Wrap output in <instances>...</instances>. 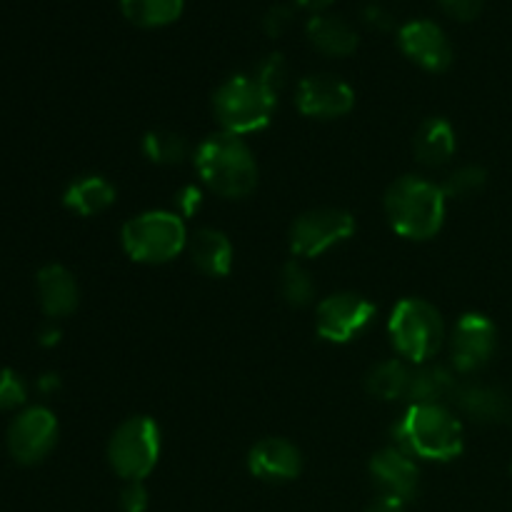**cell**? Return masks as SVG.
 I'll return each mask as SVG.
<instances>
[{
    "label": "cell",
    "instance_id": "cell-2",
    "mask_svg": "<svg viewBox=\"0 0 512 512\" xmlns=\"http://www.w3.org/2000/svg\"><path fill=\"white\" fill-rule=\"evenodd\" d=\"M195 168L205 188L220 198H245L258 185V163L240 135L218 133L195 150Z\"/></svg>",
    "mask_w": 512,
    "mask_h": 512
},
{
    "label": "cell",
    "instance_id": "cell-29",
    "mask_svg": "<svg viewBox=\"0 0 512 512\" xmlns=\"http://www.w3.org/2000/svg\"><path fill=\"white\" fill-rule=\"evenodd\" d=\"M28 398V390L25 383L20 380V375H15L13 370L0 368V413L3 410H15L25 403Z\"/></svg>",
    "mask_w": 512,
    "mask_h": 512
},
{
    "label": "cell",
    "instance_id": "cell-3",
    "mask_svg": "<svg viewBox=\"0 0 512 512\" xmlns=\"http://www.w3.org/2000/svg\"><path fill=\"white\" fill-rule=\"evenodd\" d=\"M445 193L438 183L405 175L385 193L390 228L408 240H428L440 233L445 220Z\"/></svg>",
    "mask_w": 512,
    "mask_h": 512
},
{
    "label": "cell",
    "instance_id": "cell-32",
    "mask_svg": "<svg viewBox=\"0 0 512 512\" xmlns=\"http://www.w3.org/2000/svg\"><path fill=\"white\" fill-rule=\"evenodd\" d=\"M120 508L123 512H145L148 510V490H145L143 480H133L120 493Z\"/></svg>",
    "mask_w": 512,
    "mask_h": 512
},
{
    "label": "cell",
    "instance_id": "cell-27",
    "mask_svg": "<svg viewBox=\"0 0 512 512\" xmlns=\"http://www.w3.org/2000/svg\"><path fill=\"white\" fill-rule=\"evenodd\" d=\"M485 183H488V173L480 165H463V168L453 170L440 188H443L445 198L465 200L480 193L485 188Z\"/></svg>",
    "mask_w": 512,
    "mask_h": 512
},
{
    "label": "cell",
    "instance_id": "cell-25",
    "mask_svg": "<svg viewBox=\"0 0 512 512\" xmlns=\"http://www.w3.org/2000/svg\"><path fill=\"white\" fill-rule=\"evenodd\" d=\"M143 153L158 165H180L188 160L190 143L175 130H150L143 138Z\"/></svg>",
    "mask_w": 512,
    "mask_h": 512
},
{
    "label": "cell",
    "instance_id": "cell-23",
    "mask_svg": "<svg viewBox=\"0 0 512 512\" xmlns=\"http://www.w3.org/2000/svg\"><path fill=\"white\" fill-rule=\"evenodd\" d=\"M410 378H413V370L403 360H383V363L373 365L370 373L365 375V390L378 400L408 398Z\"/></svg>",
    "mask_w": 512,
    "mask_h": 512
},
{
    "label": "cell",
    "instance_id": "cell-34",
    "mask_svg": "<svg viewBox=\"0 0 512 512\" xmlns=\"http://www.w3.org/2000/svg\"><path fill=\"white\" fill-rule=\"evenodd\" d=\"M363 20L373 30H390V28H393V15H390L388 10L383 8V5H375V3L365 5Z\"/></svg>",
    "mask_w": 512,
    "mask_h": 512
},
{
    "label": "cell",
    "instance_id": "cell-4",
    "mask_svg": "<svg viewBox=\"0 0 512 512\" xmlns=\"http://www.w3.org/2000/svg\"><path fill=\"white\" fill-rule=\"evenodd\" d=\"M388 333L400 358L415 365L430 363L445 343L443 315L423 298L400 300L390 315Z\"/></svg>",
    "mask_w": 512,
    "mask_h": 512
},
{
    "label": "cell",
    "instance_id": "cell-35",
    "mask_svg": "<svg viewBox=\"0 0 512 512\" xmlns=\"http://www.w3.org/2000/svg\"><path fill=\"white\" fill-rule=\"evenodd\" d=\"M365 512H405V505H398V503H390V500H380L378 503L370 505Z\"/></svg>",
    "mask_w": 512,
    "mask_h": 512
},
{
    "label": "cell",
    "instance_id": "cell-22",
    "mask_svg": "<svg viewBox=\"0 0 512 512\" xmlns=\"http://www.w3.org/2000/svg\"><path fill=\"white\" fill-rule=\"evenodd\" d=\"M63 203L78 215H98L115 203V188L103 175H83L68 185Z\"/></svg>",
    "mask_w": 512,
    "mask_h": 512
},
{
    "label": "cell",
    "instance_id": "cell-30",
    "mask_svg": "<svg viewBox=\"0 0 512 512\" xmlns=\"http://www.w3.org/2000/svg\"><path fill=\"white\" fill-rule=\"evenodd\" d=\"M290 23H293V8L290 5H273L263 18V28L270 38L283 35L290 28Z\"/></svg>",
    "mask_w": 512,
    "mask_h": 512
},
{
    "label": "cell",
    "instance_id": "cell-20",
    "mask_svg": "<svg viewBox=\"0 0 512 512\" xmlns=\"http://www.w3.org/2000/svg\"><path fill=\"white\" fill-rule=\"evenodd\" d=\"M455 130L445 118H428L418 128L413 140V150L418 163L428 165V168H440V165L450 163L455 155Z\"/></svg>",
    "mask_w": 512,
    "mask_h": 512
},
{
    "label": "cell",
    "instance_id": "cell-14",
    "mask_svg": "<svg viewBox=\"0 0 512 512\" xmlns=\"http://www.w3.org/2000/svg\"><path fill=\"white\" fill-rule=\"evenodd\" d=\"M398 43L403 53L430 73H443L453 63V45L433 20H410L400 28Z\"/></svg>",
    "mask_w": 512,
    "mask_h": 512
},
{
    "label": "cell",
    "instance_id": "cell-8",
    "mask_svg": "<svg viewBox=\"0 0 512 512\" xmlns=\"http://www.w3.org/2000/svg\"><path fill=\"white\" fill-rule=\"evenodd\" d=\"M355 233L353 215L338 208L308 210L290 225V250L300 258H318Z\"/></svg>",
    "mask_w": 512,
    "mask_h": 512
},
{
    "label": "cell",
    "instance_id": "cell-13",
    "mask_svg": "<svg viewBox=\"0 0 512 512\" xmlns=\"http://www.w3.org/2000/svg\"><path fill=\"white\" fill-rule=\"evenodd\" d=\"M355 95L345 80L335 78V75H308L303 83L298 85V98L295 105L308 118L333 120L343 118L353 110Z\"/></svg>",
    "mask_w": 512,
    "mask_h": 512
},
{
    "label": "cell",
    "instance_id": "cell-12",
    "mask_svg": "<svg viewBox=\"0 0 512 512\" xmlns=\"http://www.w3.org/2000/svg\"><path fill=\"white\" fill-rule=\"evenodd\" d=\"M370 480L380 493V500L408 505L418 495L420 470L408 453L390 445L370 458Z\"/></svg>",
    "mask_w": 512,
    "mask_h": 512
},
{
    "label": "cell",
    "instance_id": "cell-19",
    "mask_svg": "<svg viewBox=\"0 0 512 512\" xmlns=\"http://www.w3.org/2000/svg\"><path fill=\"white\" fill-rule=\"evenodd\" d=\"M458 385L460 380L455 370L445 368V365L425 363L418 370H413L408 400L413 405H448L453 403Z\"/></svg>",
    "mask_w": 512,
    "mask_h": 512
},
{
    "label": "cell",
    "instance_id": "cell-9",
    "mask_svg": "<svg viewBox=\"0 0 512 512\" xmlns=\"http://www.w3.org/2000/svg\"><path fill=\"white\" fill-rule=\"evenodd\" d=\"M375 305L358 293H335L318 303L315 310V328L328 343H350L370 325Z\"/></svg>",
    "mask_w": 512,
    "mask_h": 512
},
{
    "label": "cell",
    "instance_id": "cell-31",
    "mask_svg": "<svg viewBox=\"0 0 512 512\" xmlns=\"http://www.w3.org/2000/svg\"><path fill=\"white\" fill-rule=\"evenodd\" d=\"M200 205H203V190L198 185H183L175 193V210H178L180 218H193Z\"/></svg>",
    "mask_w": 512,
    "mask_h": 512
},
{
    "label": "cell",
    "instance_id": "cell-5",
    "mask_svg": "<svg viewBox=\"0 0 512 512\" xmlns=\"http://www.w3.org/2000/svg\"><path fill=\"white\" fill-rule=\"evenodd\" d=\"M278 95L270 93L255 75H233L213 95V110L223 133L245 135L263 130L273 118Z\"/></svg>",
    "mask_w": 512,
    "mask_h": 512
},
{
    "label": "cell",
    "instance_id": "cell-1",
    "mask_svg": "<svg viewBox=\"0 0 512 512\" xmlns=\"http://www.w3.org/2000/svg\"><path fill=\"white\" fill-rule=\"evenodd\" d=\"M393 440L410 458L450 463L463 453V423L448 405H410L393 425Z\"/></svg>",
    "mask_w": 512,
    "mask_h": 512
},
{
    "label": "cell",
    "instance_id": "cell-24",
    "mask_svg": "<svg viewBox=\"0 0 512 512\" xmlns=\"http://www.w3.org/2000/svg\"><path fill=\"white\" fill-rule=\"evenodd\" d=\"M185 0H120L123 15L140 28H160L183 13Z\"/></svg>",
    "mask_w": 512,
    "mask_h": 512
},
{
    "label": "cell",
    "instance_id": "cell-33",
    "mask_svg": "<svg viewBox=\"0 0 512 512\" xmlns=\"http://www.w3.org/2000/svg\"><path fill=\"white\" fill-rule=\"evenodd\" d=\"M440 5L455 20H473L483 10V0H440Z\"/></svg>",
    "mask_w": 512,
    "mask_h": 512
},
{
    "label": "cell",
    "instance_id": "cell-28",
    "mask_svg": "<svg viewBox=\"0 0 512 512\" xmlns=\"http://www.w3.org/2000/svg\"><path fill=\"white\" fill-rule=\"evenodd\" d=\"M253 75L270 90V93L278 95L280 90H283V85L288 83V63H285L283 55L273 53L255 68Z\"/></svg>",
    "mask_w": 512,
    "mask_h": 512
},
{
    "label": "cell",
    "instance_id": "cell-15",
    "mask_svg": "<svg viewBox=\"0 0 512 512\" xmlns=\"http://www.w3.org/2000/svg\"><path fill=\"white\" fill-rule=\"evenodd\" d=\"M453 405L480 425H503L512 420V395L498 385L460 383Z\"/></svg>",
    "mask_w": 512,
    "mask_h": 512
},
{
    "label": "cell",
    "instance_id": "cell-6",
    "mask_svg": "<svg viewBox=\"0 0 512 512\" xmlns=\"http://www.w3.org/2000/svg\"><path fill=\"white\" fill-rule=\"evenodd\" d=\"M123 248L138 263H170L188 248V230L183 218L168 210H150L123 225Z\"/></svg>",
    "mask_w": 512,
    "mask_h": 512
},
{
    "label": "cell",
    "instance_id": "cell-37",
    "mask_svg": "<svg viewBox=\"0 0 512 512\" xmlns=\"http://www.w3.org/2000/svg\"><path fill=\"white\" fill-rule=\"evenodd\" d=\"M58 385H60V380L55 378V375H43L38 383V388L43 390V393H53V390H58Z\"/></svg>",
    "mask_w": 512,
    "mask_h": 512
},
{
    "label": "cell",
    "instance_id": "cell-18",
    "mask_svg": "<svg viewBox=\"0 0 512 512\" xmlns=\"http://www.w3.org/2000/svg\"><path fill=\"white\" fill-rule=\"evenodd\" d=\"M188 255L195 268L213 278H223L233 268V243L215 228H200L188 235Z\"/></svg>",
    "mask_w": 512,
    "mask_h": 512
},
{
    "label": "cell",
    "instance_id": "cell-16",
    "mask_svg": "<svg viewBox=\"0 0 512 512\" xmlns=\"http://www.w3.org/2000/svg\"><path fill=\"white\" fill-rule=\"evenodd\" d=\"M248 468L255 478L268 483H288L303 470V455L290 440L265 438L255 443L248 453Z\"/></svg>",
    "mask_w": 512,
    "mask_h": 512
},
{
    "label": "cell",
    "instance_id": "cell-21",
    "mask_svg": "<svg viewBox=\"0 0 512 512\" xmlns=\"http://www.w3.org/2000/svg\"><path fill=\"white\" fill-rule=\"evenodd\" d=\"M308 40L318 53L345 58L358 48V33L350 23L335 15H313L308 23Z\"/></svg>",
    "mask_w": 512,
    "mask_h": 512
},
{
    "label": "cell",
    "instance_id": "cell-36",
    "mask_svg": "<svg viewBox=\"0 0 512 512\" xmlns=\"http://www.w3.org/2000/svg\"><path fill=\"white\" fill-rule=\"evenodd\" d=\"M58 340H60V328H55V325L43 328V333H40V345H55Z\"/></svg>",
    "mask_w": 512,
    "mask_h": 512
},
{
    "label": "cell",
    "instance_id": "cell-7",
    "mask_svg": "<svg viewBox=\"0 0 512 512\" xmlns=\"http://www.w3.org/2000/svg\"><path fill=\"white\" fill-rule=\"evenodd\" d=\"M160 458V428L148 415H135L118 425L108 443V463L123 480H143Z\"/></svg>",
    "mask_w": 512,
    "mask_h": 512
},
{
    "label": "cell",
    "instance_id": "cell-11",
    "mask_svg": "<svg viewBox=\"0 0 512 512\" xmlns=\"http://www.w3.org/2000/svg\"><path fill=\"white\" fill-rule=\"evenodd\" d=\"M58 443V420L48 408L23 410L8 428V450L20 465H35L48 458Z\"/></svg>",
    "mask_w": 512,
    "mask_h": 512
},
{
    "label": "cell",
    "instance_id": "cell-10",
    "mask_svg": "<svg viewBox=\"0 0 512 512\" xmlns=\"http://www.w3.org/2000/svg\"><path fill=\"white\" fill-rule=\"evenodd\" d=\"M498 350V330L480 313H465L450 333V358L458 373H478Z\"/></svg>",
    "mask_w": 512,
    "mask_h": 512
},
{
    "label": "cell",
    "instance_id": "cell-17",
    "mask_svg": "<svg viewBox=\"0 0 512 512\" xmlns=\"http://www.w3.org/2000/svg\"><path fill=\"white\" fill-rule=\"evenodd\" d=\"M40 308L48 318H65L78 308V283L63 265H45L38 273Z\"/></svg>",
    "mask_w": 512,
    "mask_h": 512
},
{
    "label": "cell",
    "instance_id": "cell-26",
    "mask_svg": "<svg viewBox=\"0 0 512 512\" xmlns=\"http://www.w3.org/2000/svg\"><path fill=\"white\" fill-rule=\"evenodd\" d=\"M280 295L293 308H305V305L313 303L315 283L305 265H300L298 260H290L280 270Z\"/></svg>",
    "mask_w": 512,
    "mask_h": 512
},
{
    "label": "cell",
    "instance_id": "cell-38",
    "mask_svg": "<svg viewBox=\"0 0 512 512\" xmlns=\"http://www.w3.org/2000/svg\"><path fill=\"white\" fill-rule=\"evenodd\" d=\"M300 8H308V10H325L333 0H295Z\"/></svg>",
    "mask_w": 512,
    "mask_h": 512
}]
</instances>
